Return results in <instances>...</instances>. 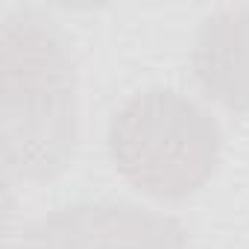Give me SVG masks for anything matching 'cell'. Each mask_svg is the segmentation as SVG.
Returning a JSON list of instances; mask_svg holds the SVG:
<instances>
[{"mask_svg":"<svg viewBox=\"0 0 249 249\" xmlns=\"http://www.w3.org/2000/svg\"><path fill=\"white\" fill-rule=\"evenodd\" d=\"M0 141L3 170L50 182L79 141V85L71 38L38 9H12L0 27Z\"/></svg>","mask_w":249,"mask_h":249,"instance_id":"cell-1","label":"cell"},{"mask_svg":"<svg viewBox=\"0 0 249 249\" xmlns=\"http://www.w3.org/2000/svg\"><path fill=\"white\" fill-rule=\"evenodd\" d=\"M106 141L114 170L135 191L161 202L199 194L223 156L220 123L170 88L129 97L114 111Z\"/></svg>","mask_w":249,"mask_h":249,"instance_id":"cell-2","label":"cell"},{"mask_svg":"<svg viewBox=\"0 0 249 249\" xmlns=\"http://www.w3.org/2000/svg\"><path fill=\"white\" fill-rule=\"evenodd\" d=\"M191 71L208 100L249 114V3L211 9L191 47Z\"/></svg>","mask_w":249,"mask_h":249,"instance_id":"cell-4","label":"cell"},{"mask_svg":"<svg viewBox=\"0 0 249 249\" xmlns=\"http://www.w3.org/2000/svg\"><path fill=\"white\" fill-rule=\"evenodd\" d=\"M185 226L132 202H76L24 226L12 249H185Z\"/></svg>","mask_w":249,"mask_h":249,"instance_id":"cell-3","label":"cell"}]
</instances>
